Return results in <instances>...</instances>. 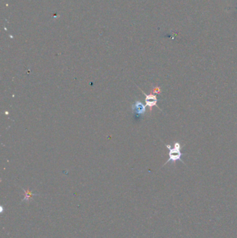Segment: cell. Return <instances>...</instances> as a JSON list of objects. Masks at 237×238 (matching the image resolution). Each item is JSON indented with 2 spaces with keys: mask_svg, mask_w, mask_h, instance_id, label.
<instances>
[{
  "mask_svg": "<svg viewBox=\"0 0 237 238\" xmlns=\"http://www.w3.org/2000/svg\"><path fill=\"white\" fill-rule=\"evenodd\" d=\"M143 93L145 94V103H146L147 106L150 107V108H152V107L154 106H157V103L158 101L157 96H154V95H152V94L146 95L144 92H143Z\"/></svg>",
  "mask_w": 237,
  "mask_h": 238,
  "instance_id": "cell-3",
  "label": "cell"
},
{
  "mask_svg": "<svg viewBox=\"0 0 237 238\" xmlns=\"http://www.w3.org/2000/svg\"><path fill=\"white\" fill-rule=\"evenodd\" d=\"M22 190L24 191V194H25L24 198H23L22 201L29 202V200H30V199H31V198H33V196H36V195H37V194H33V193H32L31 191H29V190H24V189H23Z\"/></svg>",
  "mask_w": 237,
  "mask_h": 238,
  "instance_id": "cell-4",
  "label": "cell"
},
{
  "mask_svg": "<svg viewBox=\"0 0 237 238\" xmlns=\"http://www.w3.org/2000/svg\"><path fill=\"white\" fill-rule=\"evenodd\" d=\"M132 112L138 115H143L146 112V107L141 102L136 101L132 105Z\"/></svg>",
  "mask_w": 237,
  "mask_h": 238,
  "instance_id": "cell-2",
  "label": "cell"
},
{
  "mask_svg": "<svg viewBox=\"0 0 237 238\" xmlns=\"http://www.w3.org/2000/svg\"><path fill=\"white\" fill-rule=\"evenodd\" d=\"M166 148L169 150V153H168V155H169V159H168V161L165 163L164 165H166V164H168V162H175L176 161H181L182 163H184V162L182 160L181 157H182V155H184V154L182 153L181 152V150H182V146H181V144H179V142H175L174 144V147L172 148L170 145L166 144Z\"/></svg>",
  "mask_w": 237,
  "mask_h": 238,
  "instance_id": "cell-1",
  "label": "cell"
},
{
  "mask_svg": "<svg viewBox=\"0 0 237 238\" xmlns=\"http://www.w3.org/2000/svg\"><path fill=\"white\" fill-rule=\"evenodd\" d=\"M160 91H161L160 88H159V87H156L153 89V92L154 93H157V94H159V93H160Z\"/></svg>",
  "mask_w": 237,
  "mask_h": 238,
  "instance_id": "cell-5",
  "label": "cell"
}]
</instances>
